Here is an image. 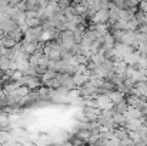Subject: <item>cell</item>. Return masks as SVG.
<instances>
[{
  "instance_id": "6",
  "label": "cell",
  "mask_w": 147,
  "mask_h": 146,
  "mask_svg": "<svg viewBox=\"0 0 147 146\" xmlns=\"http://www.w3.org/2000/svg\"><path fill=\"white\" fill-rule=\"evenodd\" d=\"M142 112H143V115H146V116H147V102L144 103V106L142 107Z\"/></svg>"
},
{
  "instance_id": "4",
  "label": "cell",
  "mask_w": 147,
  "mask_h": 146,
  "mask_svg": "<svg viewBox=\"0 0 147 146\" xmlns=\"http://www.w3.org/2000/svg\"><path fill=\"white\" fill-rule=\"evenodd\" d=\"M109 96H110L111 102H113L114 105H117V103H120V102H123V100H124V93H123V92H119V90L109 92Z\"/></svg>"
},
{
  "instance_id": "1",
  "label": "cell",
  "mask_w": 147,
  "mask_h": 146,
  "mask_svg": "<svg viewBox=\"0 0 147 146\" xmlns=\"http://www.w3.org/2000/svg\"><path fill=\"white\" fill-rule=\"evenodd\" d=\"M94 105L100 110H111L114 103L111 102V99L109 96V93H103V95H97L94 99Z\"/></svg>"
},
{
  "instance_id": "5",
  "label": "cell",
  "mask_w": 147,
  "mask_h": 146,
  "mask_svg": "<svg viewBox=\"0 0 147 146\" xmlns=\"http://www.w3.org/2000/svg\"><path fill=\"white\" fill-rule=\"evenodd\" d=\"M114 135H116L117 139L123 141V139H127L129 138V130L127 129H117V130H114Z\"/></svg>"
},
{
  "instance_id": "3",
  "label": "cell",
  "mask_w": 147,
  "mask_h": 146,
  "mask_svg": "<svg viewBox=\"0 0 147 146\" xmlns=\"http://www.w3.org/2000/svg\"><path fill=\"white\" fill-rule=\"evenodd\" d=\"M107 19H109V12H107L106 9H100V10H97V12L94 13V16H93V22L97 23V24L106 23Z\"/></svg>"
},
{
  "instance_id": "2",
  "label": "cell",
  "mask_w": 147,
  "mask_h": 146,
  "mask_svg": "<svg viewBox=\"0 0 147 146\" xmlns=\"http://www.w3.org/2000/svg\"><path fill=\"white\" fill-rule=\"evenodd\" d=\"M124 116H126V119H127V120H133V119H140V117L143 116V112H142L140 109H137V107L129 106V109L126 110Z\"/></svg>"
}]
</instances>
